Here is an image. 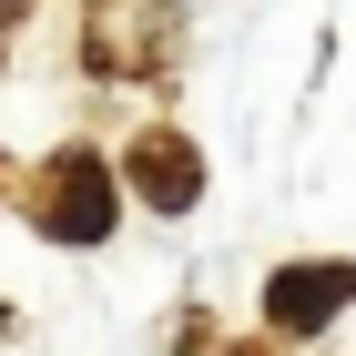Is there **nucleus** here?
Segmentation results:
<instances>
[{"label":"nucleus","mask_w":356,"mask_h":356,"mask_svg":"<svg viewBox=\"0 0 356 356\" xmlns=\"http://www.w3.org/2000/svg\"><path fill=\"white\" fill-rule=\"evenodd\" d=\"M346 305H356V265H336V254L326 265H285L265 285V326L275 336H316V326H336Z\"/></svg>","instance_id":"f257e3e1"},{"label":"nucleus","mask_w":356,"mask_h":356,"mask_svg":"<svg viewBox=\"0 0 356 356\" xmlns=\"http://www.w3.org/2000/svg\"><path fill=\"white\" fill-rule=\"evenodd\" d=\"M41 184H51V193H41V224H51L61 245H102V234H112V173L92 163V153H61Z\"/></svg>","instance_id":"f03ea898"},{"label":"nucleus","mask_w":356,"mask_h":356,"mask_svg":"<svg viewBox=\"0 0 356 356\" xmlns=\"http://www.w3.org/2000/svg\"><path fill=\"white\" fill-rule=\"evenodd\" d=\"M122 173H133V193L153 214H184L193 193H204V153H193L184 133H143L133 153H122Z\"/></svg>","instance_id":"7ed1b4c3"},{"label":"nucleus","mask_w":356,"mask_h":356,"mask_svg":"<svg viewBox=\"0 0 356 356\" xmlns=\"http://www.w3.org/2000/svg\"><path fill=\"white\" fill-rule=\"evenodd\" d=\"M234 356H254V346H234Z\"/></svg>","instance_id":"20e7f679"}]
</instances>
